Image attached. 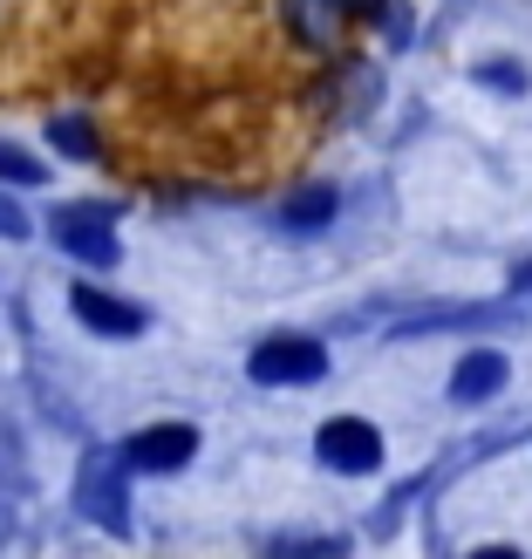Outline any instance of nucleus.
I'll list each match as a JSON object with an SVG mask.
<instances>
[{
    "instance_id": "f257e3e1",
    "label": "nucleus",
    "mask_w": 532,
    "mask_h": 559,
    "mask_svg": "<svg viewBox=\"0 0 532 559\" xmlns=\"http://www.w3.org/2000/svg\"><path fill=\"white\" fill-rule=\"evenodd\" d=\"M123 451H90L82 457V478H75V498L103 533H130V498H123Z\"/></svg>"
},
{
    "instance_id": "f03ea898",
    "label": "nucleus",
    "mask_w": 532,
    "mask_h": 559,
    "mask_svg": "<svg viewBox=\"0 0 532 559\" xmlns=\"http://www.w3.org/2000/svg\"><path fill=\"white\" fill-rule=\"evenodd\" d=\"M253 382H267V389H287V382H321L328 376V348L321 342H307V334H273V342H260L253 348Z\"/></svg>"
},
{
    "instance_id": "7ed1b4c3",
    "label": "nucleus",
    "mask_w": 532,
    "mask_h": 559,
    "mask_svg": "<svg viewBox=\"0 0 532 559\" xmlns=\"http://www.w3.org/2000/svg\"><path fill=\"white\" fill-rule=\"evenodd\" d=\"M55 246L82 266H109L117 260V226H109L103 205H69V212H55Z\"/></svg>"
},
{
    "instance_id": "20e7f679",
    "label": "nucleus",
    "mask_w": 532,
    "mask_h": 559,
    "mask_svg": "<svg viewBox=\"0 0 532 559\" xmlns=\"http://www.w3.org/2000/svg\"><path fill=\"white\" fill-rule=\"evenodd\" d=\"M321 464H334V471H376L382 464V437L362 424V416H334V424H321Z\"/></svg>"
},
{
    "instance_id": "39448f33",
    "label": "nucleus",
    "mask_w": 532,
    "mask_h": 559,
    "mask_svg": "<svg viewBox=\"0 0 532 559\" xmlns=\"http://www.w3.org/2000/svg\"><path fill=\"white\" fill-rule=\"evenodd\" d=\"M191 451H199V430L191 424H151L144 437H130V471H178L191 464Z\"/></svg>"
},
{
    "instance_id": "423d86ee",
    "label": "nucleus",
    "mask_w": 532,
    "mask_h": 559,
    "mask_svg": "<svg viewBox=\"0 0 532 559\" xmlns=\"http://www.w3.org/2000/svg\"><path fill=\"white\" fill-rule=\"evenodd\" d=\"M75 314L90 321L96 334H137V328H144V314H137L130 300H109L103 287H75Z\"/></svg>"
},
{
    "instance_id": "0eeeda50",
    "label": "nucleus",
    "mask_w": 532,
    "mask_h": 559,
    "mask_svg": "<svg viewBox=\"0 0 532 559\" xmlns=\"http://www.w3.org/2000/svg\"><path fill=\"white\" fill-rule=\"evenodd\" d=\"M498 389H506V355L478 348V355H464V361H458V382H451V396H458V403H485V396H498Z\"/></svg>"
},
{
    "instance_id": "6e6552de",
    "label": "nucleus",
    "mask_w": 532,
    "mask_h": 559,
    "mask_svg": "<svg viewBox=\"0 0 532 559\" xmlns=\"http://www.w3.org/2000/svg\"><path fill=\"white\" fill-rule=\"evenodd\" d=\"M328 212H334V191L328 185H307V191H294V199H287V212H280V218H287L294 233H315V226H328Z\"/></svg>"
},
{
    "instance_id": "1a4fd4ad",
    "label": "nucleus",
    "mask_w": 532,
    "mask_h": 559,
    "mask_svg": "<svg viewBox=\"0 0 532 559\" xmlns=\"http://www.w3.org/2000/svg\"><path fill=\"white\" fill-rule=\"evenodd\" d=\"M48 136H55V144H62L69 157H96V130L82 123V117H55V123H48Z\"/></svg>"
},
{
    "instance_id": "9d476101",
    "label": "nucleus",
    "mask_w": 532,
    "mask_h": 559,
    "mask_svg": "<svg viewBox=\"0 0 532 559\" xmlns=\"http://www.w3.org/2000/svg\"><path fill=\"white\" fill-rule=\"evenodd\" d=\"M0 178H14V185H48V164L27 157V151H14V144H0Z\"/></svg>"
},
{
    "instance_id": "9b49d317",
    "label": "nucleus",
    "mask_w": 532,
    "mask_h": 559,
    "mask_svg": "<svg viewBox=\"0 0 532 559\" xmlns=\"http://www.w3.org/2000/svg\"><path fill=\"white\" fill-rule=\"evenodd\" d=\"M267 559H342V539H321V546H294V539H280V546H267Z\"/></svg>"
},
{
    "instance_id": "f8f14e48",
    "label": "nucleus",
    "mask_w": 532,
    "mask_h": 559,
    "mask_svg": "<svg viewBox=\"0 0 532 559\" xmlns=\"http://www.w3.org/2000/svg\"><path fill=\"white\" fill-rule=\"evenodd\" d=\"M478 75L492 82V90H525V69H519V62H485Z\"/></svg>"
},
{
    "instance_id": "ddd939ff",
    "label": "nucleus",
    "mask_w": 532,
    "mask_h": 559,
    "mask_svg": "<svg viewBox=\"0 0 532 559\" xmlns=\"http://www.w3.org/2000/svg\"><path fill=\"white\" fill-rule=\"evenodd\" d=\"M21 233H27V218H21L8 199H0V239H21Z\"/></svg>"
},
{
    "instance_id": "4468645a",
    "label": "nucleus",
    "mask_w": 532,
    "mask_h": 559,
    "mask_svg": "<svg viewBox=\"0 0 532 559\" xmlns=\"http://www.w3.org/2000/svg\"><path fill=\"white\" fill-rule=\"evenodd\" d=\"M471 559H519L512 546H485V552H471Z\"/></svg>"
},
{
    "instance_id": "2eb2a0df",
    "label": "nucleus",
    "mask_w": 532,
    "mask_h": 559,
    "mask_svg": "<svg viewBox=\"0 0 532 559\" xmlns=\"http://www.w3.org/2000/svg\"><path fill=\"white\" fill-rule=\"evenodd\" d=\"M0 533H8V498H0Z\"/></svg>"
}]
</instances>
